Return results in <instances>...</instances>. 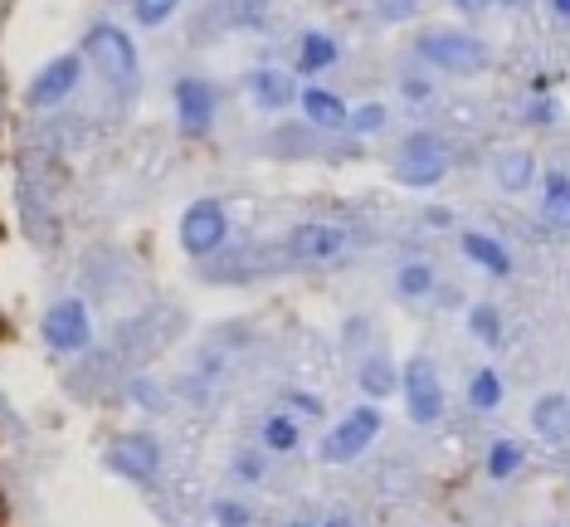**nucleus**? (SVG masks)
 <instances>
[{
	"mask_svg": "<svg viewBox=\"0 0 570 527\" xmlns=\"http://www.w3.org/2000/svg\"><path fill=\"white\" fill-rule=\"evenodd\" d=\"M381 435V416H375L371 406H356L346 420H336L327 430V440H322V459L327 465H352L371 449V440Z\"/></svg>",
	"mask_w": 570,
	"mask_h": 527,
	"instance_id": "obj_7",
	"label": "nucleus"
},
{
	"mask_svg": "<svg viewBox=\"0 0 570 527\" xmlns=\"http://www.w3.org/2000/svg\"><path fill=\"white\" fill-rule=\"evenodd\" d=\"M297 269L288 244H225L210 260H200V279L205 284H254L264 274H288Z\"/></svg>",
	"mask_w": 570,
	"mask_h": 527,
	"instance_id": "obj_2",
	"label": "nucleus"
},
{
	"mask_svg": "<svg viewBox=\"0 0 570 527\" xmlns=\"http://www.w3.org/2000/svg\"><path fill=\"white\" fill-rule=\"evenodd\" d=\"M547 221L570 225V176H561V172L547 176Z\"/></svg>",
	"mask_w": 570,
	"mask_h": 527,
	"instance_id": "obj_28",
	"label": "nucleus"
},
{
	"mask_svg": "<svg viewBox=\"0 0 570 527\" xmlns=\"http://www.w3.org/2000/svg\"><path fill=\"white\" fill-rule=\"evenodd\" d=\"M322 527H356L352 518H346V513H336V518H327V523H322Z\"/></svg>",
	"mask_w": 570,
	"mask_h": 527,
	"instance_id": "obj_43",
	"label": "nucleus"
},
{
	"mask_svg": "<svg viewBox=\"0 0 570 527\" xmlns=\"http://www.w3.org/2000/svg\"><path fill=\"white\" fill-rule=\"evenodd\" d=\"M102 465L132 484H151L161 474V445L151 435H122V440H112L102 449Z\"/></svg>",
	"mask_w": 570,
	"mask_h": 527,
	"instance_id": "obj_9",
	"label": "nucleus"
},
{
	"mask_svg": "<svg viewBox=\"0 0 570 527\" xmlns=\"http://www.w3.org/2000/svg\"><path fill=\"white\" fill-rule=\"evenodd\" d=\"M215 523L219 527H249L254 518H249V508H244V504H235V498H219V504H215Z\"/></svg>",
	"mask_w": 570,
	"mask_h": 527,
	"instance_id": "obj_34",
	"label": "nucleus"
},
{
	"mask_svg": "<svg viewBox=\"0 0 570 527\" xmlns=\"http://www.w3.org/2000/svg\"><path fill=\"white\" fill-rule=\"evenodd\" d=\"M176 118L186 133H210L215 123V88L205 79H180L176 84Z\"/></svg>",
	"mask_w": 570,
	"mask_h": 527,
	"instance_id": "obj_15",
	"label": "nucleus"
},
{
	"mask_svg": "<svg viewBox=\"0 0 570 527\" xmlns=\"http://www.w3.org/2000/svg\"><path fill=\"white\" fill-rule=\"evenodd\" d=\"M531 430L541 435L547 445H570V396L551 391L531 406Z\"/></svg>",
	"mask_w": 570,
	"mask_h": 527,
	"instance_id": "obj_16",
	"label": "nucleus"
},
{
	"mask_svg": "<svg viewBox=\"0 0 570 527\" xmlns=\"http://www.w3.org/2000/svg\"><path fill=\"white\" fill-rule=\"evenodd\" d=\"M463 254H469V260L478 264V269H488V274H512V254L508 250H502V244L498 240H492V235H478V230H463Z\"/></svg>",
	"mask_w": 570,
	"mask_h": 527,
	"instance_id": "obj_21",
	"label": "nucleus"
},
{
	"mask_svg": "<svg viewBox=\"0 0 570 527\" xmlns=\"http://www.w3.org/2000/svg\"><path fill=\"white\" fill-rule=\"evenodd\" d=\"M332 64H336V40L332 35L307 30L303 40H297V69L303 74H322V69H332Z\"/></svg>",
	"mask_w": 570,
	"mask_h": 527,
	"instance_id": "obj_23",
	"label": "nucleus"
},
{
	"mask_svg": "<svg viewBox=\"0 0 570 527\" xmlns=\"http://www.w3.org/2000/svg\"><path fill=\"white\" fill-rule=\"evenodd\" d=\"M551 6H556V10H561V16H566V20H570V0H551Z\"/></svg>",
	"mask_w": 570,
	"mask_h": 527,
	"instance_id": "obj_44",
	"label": "nucleus"
},
{
	"mask_svg": "<svg viewBox=\"0 0 570 527\" xmlns=\"http://www.w3.org/2000/svg\"><path fill=\"white\" fill-rule=\"evenodd\" d=\"M171 10H180V0H132V16L141 25H166Z\"/></svg>",
	"mask_w": 570,
	"mask_h": 527,
	"instance_id": "obj_32",
	"label": "nucleus"
},
{
	"mask_svg": "<svg viewBox=\"0 0 570 527\" xmlns=\"http://www.w3.org/2000/svg\"><path fill=\"white\" fill-rule=\"evenodd\" d=\"M346 127H352V133H381V127H385V108H381V103H366V108L346 113Z\"/></svg>",
	"mask_w": 570,
	"mask_h": 527,
	"instance_id": "obj_33",
	"label": "nucleus"
},
{
	"mask_svg": "<svg viewBox=\"0 0 570 527\" xmlns=\"http://www.w3.org/2000/svg\"><path fill=\"white\" fill-rule=\"evenodd\" d=\"M249 98L258 103V108H288V103L297 98V88H293V79L283 69H254L249 74Z\"/></svg>",
	"mask_w": 570,
	"mask_h": 527,
	"instance_id": "obj_19",
	"label": "nucleus"
},
{
	"mask_svg": "<svg viewBox=\"0 0 570 527\" xmlns=\"http://www.w3.org/2000/svg\"><path fill=\"white\" fill-rule=\"evenodd\" d=\"M215 16L235 30H258L268 20V0H215Z\"/></svg>",
	"mask_w": 570,
	"mask_h": 527,
	"instance_id": "obj_24",
	"label": "nucleus"
},
{
	"mask_svg": "<svg viewBox=\"0 0 570 527\" xmlns=\"http://www.w3.org/2000/svg\"><path fill=\"white\" fill-rule=\"evenodd\" d=\"M395 289H400V299H410V303L430 299V293H434V269L430 264H405L395 274Z\"/></svg>",
	"mask_w": 570,
	"mask_h": 527,
	"instance_id": "obj_27",
	"label": "nucleus"
},
{
	"mask_svg": "<svg viewBox=\"0 0 570 527\" xmlns=\"http://www.w3.org/2000/svg\"><path fill=\"white\" fill-rule=\"evenodd\" d=\"M83 59L94 64V69L102 74V84H112L122 98L137 94V49H132V40H127V30H118V25H98V30H88Z\"/></svg>",
	"mask_w": 570,
	"mask_h": 527,
	"instance_id": "obj_4",
	"label": "nucleus"
},
{
	"mask_svg": "<svg viewBox=\"0 0 570 527\" xmlns=\"http://www.w3.org/2000/svg\"><path fill=\"white\" fill-rule=\"evenodd\" d=\"M517 469H522V449H517L512 440H498L488 449V474L492 479H512Z\"/></svg>",
	"mask_w": 570,
	"mask_h": 527,
	"instance_id": "obj_31",
	"label": "nucleus"
},
{
	"mask_svg": "<svg viewBox=\"0 0 570 527\" xmlns=\"http://www.w3.org/2000/svg\"><path fill=\"white\" fill-rule=\"evenodd\" d=\"M288 406L297 410V416H307V420H317V416H322V401H317V396H307V391H293V396H288Z\"/></svg>",
	"mask_w": 570,
	"mask_h": 527,
	"instance_id": "obj_38",
	"label": "nucleus"
},
{
	"mask_svg": "<svg viewBox=\"0 0 570 527\" xmlns=\"http://www.w3.org/2000/svg\"><path fill=\"white\" fill-rule=\"evenodd\" d=\"M122 377V362H118V352H83L79 362H73L69 371H63V391L73 396V401H98L102 391H112Z\"/></svg>",
	"mask_w": 570,
	"mask_h": 527,
	"instance_id": "obj_12",
	"label": "nucleus"
},
{
	"mask_svg": "<svg viewBox=\"0 0 570 527\" xmlns=\"http://www.w3.org/2000/svg\"><path fill=\"white\" fill-rule=\"evenodd\" d=\"M502 6H517V10H522V6H531V0H502Z\"/></svg>",
	"mask_w": 570,
	"mask_h": 527,
	"instance_id": "obj_45",
	"label": "nucleus"
},
{
	"mask_svg": "<svg viewBox=\"0 0 570 527\" xmlns=\"http://www.w3.org/2000/svg\"><path fill=\"white\" fill-rule=\"evenodd\" d=\"M400 88H405V98H410V103H424V98L434 94V84H430V79H420V74H405V79H400Z\"/></svg>",
	"mask_w": 570,
	"mask_h": 527,
	"instance_id": "obj_37",
	"label": "nucleus"
},
{
	"mask_svg": "<svg viewBox=\"0 0 570 527\" xmlns=\"http://www.w3.org/2000/svg\"><path fill=\"white\" fill-rule=\"evenodd\" d=\"M322 143H317V133H313V123H283L268 133V157H278V162H303V157H313Z\"/></svg>",
	"mask_w": 570,
	"mask_h": 527,
	"instance_id": "obj_18",
	"label": "nucleus"
},
{
	"mask_svg": "<svg viewBox=\"0 0 570 527\" xmlns=\"http://www.w3.org/2000/svg\"><path fill=\"white\" fill-rule=\"evenodd\" d=\"M531 123H556V103H547V98L531 103Z\"/></svg>",
	"mask_w": 570,
	"mask_h": 527,
	"instance_id": "obj_40",
	"label": "nucleus"
},
{
	"mask_svg": "<svg viewBox=\"0 0 570 527\" xmlns=\"http://www.w3.org/2000/svg\"><path fill=\"white\" fill-rule=\"evenodd\" d=\"M469 328H473V338L478 342H488V347H502V313L492 303H478L473 313H469Z\"/></svg>",
	"mask_w": 570,
	"mask_h": 527,
	"instance_id": "obj_29",
	"label": "nucleus"
},
{
	"mask_svg": "<svg viewBox=\"0 0 570 527\" xmlns=\"http://www.w3.org/2000/svg\"><path fill=\"white\" fill-rule=\"evenodd\" d=\"M258 440L268 455H293L297 449V420L293 416H264L258 420Z\"/></svg>",
	"mask_w": 570,
	"mask_h": 527,
	"instance_id": "obj_25",
	"label": "nucleus"
},
{
	"mask_svg": "<svg viewBox=\"0 0 570 527\" xmlns=\"http://www.w3.org/2000/svg\"><path fill=\"white\" fill-rule=\"evenodd\" d=\"M79 79H83V59L63 55V59L45 64V69L35 74V84L24 88V103H30V108H59V103L79 88Z\"/></svg>",
	"mask_w": 570,
	"mask_h": 527,
	"instance_id": "obj_14",
	"label": "nucleus"
},
{
	"mask_svg": "<svg viewBox=\"0 0 570 527\" xmlns=\"http://www.w3.org/2000/svg\"><path fill=\"white\" fill-rule=\"evenodd\" d=\"M356 381H361V391L371 396V401H385V396L400 386V377H395V367H391V357L385 352H366L356 362Z\"/></svg>",
	"mask_w": 570,
	"mask_h": 527,
	"instance_id": "obj_20",
	"label": "nucleus"
},
{
	"mask_svg": "<svg viewBox=\"0 0 570 527\" xmlns=\"http://www.w3.org/2000/svg\"><path fill=\"white\" fill-rule=\"evenodd\" d=\"M453 6L463 10V16H483L488 6H498V0H453Z\"/></svg>",
	"mask_w": 570,
	"mask_h": 527,
	"instance_id": "obj_41",
	"label": "nucleus"
},
{
	"mask_svg": "<svg viewBox=\"0 0 570 527\" xmlns=\"http://www.w3.org/2000/svg\"><path fill=\"white\" fill-rule=\"evenodd\" d=\"M0 426H6V430H20L16 416H10V406H6V396H0Z\"/></svg>",
	"mask_w": 570,
	"mask_h": 527,
	"instance_id": "obj_42",
	"label": "nucleus"
},
{
	"mask_svg": "<svg viewBox=\"0 0 570 527\" xmlns=\"http://www.w3.org/2000/svg\"><path fill=\"white\" fill-rule=\"evenodd\" d=\"M235 469H239V474H244V479H249V484L268 479V469H264V459H258V455H239V459H235Z\"/></svg>",
	"mask_w": 570,
	"mask_h": 527,
	"instance_id": "obj_39",
	"label": "nucleus"
},
{
	"mask_svg": "<svg viewBox=\"0 0 570 527\" xmlns=\"http://www.w3.org/2000/svg\"><path fill=\"white\" fill-rule=\"evenodd\" d=\"M88 338H94V328H88V308L79 299H59L45 313V342L55 352H88Z\"/></svg>",
	"mask_w": 570,
	"mask_h": 527,
	"instance_id": "obj_13",
	"label": "nucleus"
},
{
	"mask_svg": "<svg viewBox=\"0 0 570 527\" xmlns=\"http://www.w3.org/2000/svg\"><path fill=\"white\" fill-rule=\"evenodd\" d=\"M375 6H381L385 20H410L414 10H420V0H375Z\"/></svg>",
	"mask_w": 570,
	"mask_h": 527,
	"instance_id": "obj_36",
	"label": "nucleus"
},
{
	"mask_svg": "<svg viewBox=\"0 0 570 527\" xmlns=\"http://www.w3.org/2000/svg\"><path fill=\"white\" fill-rule=\"evenodd\" d=\"M414 49H420L424 64H434L439 74H453V79H473V74H483L492 64L488 45L469 30H453V25H430Z\"/></svg>",
	"mask_w": 570,
	"mask_h": 527,
	"instance_id": "obj_3",
	"label": "nucleus"
},
{
	"mask_svg": "<svg viewBox=\"0 0 570 527\" xmlns=\"http://www.w3.org/2000/svg\"><path fill=\"white\" fill-rule=\"evenodd\" d=\"M492 176H498L502 191H527L531 182H537V162H531L527 147H498L492 152Z\"/></svg>",
	"mask_w": 570,
	"mask_h": 527,
	"instance_id": "obj_17",
	"label": "nucleus"
},
{
	"mask_svg": "<svg viewBox=\"0 0 570 527\" xmlns=\"http://www.w3.org/2000/svg\"><path fill=\"white\" fill-rule=\"evenodd\" d=\"M297 98H303V113L313 127H342L346 123V103L336 94H327V88H303Z\"/></svg>",
	"mask_w": 570,
	"mask_h": 527,
	"instance_id": "obj_22",
	"label": "nucleus"
},
{
	"mask_svg": "<svg viewBox=\"0 0 570 527\" xmlns=\"http://www.w3.org/2000/svg\"><path fill=\"white\" fill-rule=\"evenodd\" d=\"M283 244L293 250L297 264H332V260H342L346 254L352 235H346L342 225H332V221H303V225L288 230V240Z\"/></svg>",
	"mask_w": 570,
	"mask_h": 527,
	"instance_id": "obj_10",
	"label": "nucleus"
},
{
	"mask_svg": "<svg viewBox=\"0 0 570 527\" xmlns=\"http://www.w3.org/2000/svg\"><path fill=\"white\" fill-rule=\"evenodd\" d=\"M293 527H307V523H293Z\"/></svg>",
	"mask_w": 570,
	"mask_h": 527,
	"instance_id": "obj_46",
	"label": "nucleus"
},
{
	"mask_svg": "<svg viewBox=\"0 0 570 527\" xmlns=\"http://www.w3.org/2000/svg\"><path fill=\"white\" fill-rule=\"evenodd\" d=\"M225 240H229V215L219 201H196L180 215V244H186V254H196V260H210L215 250H225Z\"/></svg>",
	"mask_w": 570,
	"mask_h": 527,
	"instance_id": "obj_8",
	"label": "nucleus"
},
{
	"mask_svg": "<svg viewBox=\"0 0 570 527\" xmlns=\"http://www.w3.org/2000/svg\"><path fill=\"white\" fill-rule=\"evenodd\" d=\"M79 279H83V293L94 303H118L122 293L137 284V269H132V260H127L122 250H112V244H98V250L83 254Z\"/></svg>",
	"mask_w": 570,
	"mask_h": 527,
	"instance_id": "obj_5",
	"label": "nucleus"
},
{
	"mask_svg": "<svg viewBox=\"0 0 570 527\" xmlns=\"http://www.w3.org/2000/svg\"><path fill=\"white\" fill-rule=\"evenodd\" d=\"M127 396H132L137 410H151V416H166V410H171V391H166L157 377H132L127 381Z\"/></svg>",
	"mask_w": 570,
	"mask_h": 527,
	"instance_id": "obj_26",
	"label": "nucleus"
},
{
	"mask_svg": "<svg viewBox=\"0 0 570 527\" xmlns=\"http://www.w3.org/2000/svg\"><path fill=\"white\" fill-rule=\"evenodd\" d=\"M400 386H405V406H410L414 426H434V420L444 416V386H439V371L430 357H414L405 367V377H400Z\"/></svg>",
	"mask_w": 570,
	"mask_h": 527,
	"instance_id": "obj_11",
	"label": "nucleus"
},
{
	"mask_svg": "<svg viewBox=\"0 0 570 527\" xmlns=\"http://www.w3.org/2000/svg\"><path fill=\"white\" fill-rule=\"evenodd\" d=\"M180 332H186V313H180V303H151L141 308L137 318H127L112 332V352H118L122 367H147L151 357H161L166 347H171Z\"/></svg>",
	"mask_w": 570,
	"mask_h": 527,
	"instance_id": "obj_1",
	"label": "nucleus"
},
{
	"mask_svg": "<svg viewBox=\"0 0 570 527\" xmlns=\"http://www.w3.org/2000/svg\"><path fill=\"white\" fill-rule=\"evenodd\" d=\"M449 172V147L439 133H410L400 143V162H395V182L400 186H434Z\"/></svg>",
	"mask_w": 570,
	"mask_h": 527,
	"instance_id": "obj_6",
	"label": "nucleus"
},
{
	"mask_svg": "<svg viewBox=\"0 0 570 527\" xmlns=\"http://www.w3.org/2000/svg\"><path fill=\"white\" fill-rule=\"evenodd\" d=\"M469 401L478 406V410H498L502 406V381H498V371H478V377L469 381Z\"/></svg>",
	"mask_w": 570,
	"mask_h": 527,
	"instance_id": "obj_30",
	"label": "nucleus"
},
{
	"mask_svg": "<svg viewBox=\"0 0 570 527\" xmlns=\"http://www.w3.org/2000/svg\"><path fill=\"white\" fill-rule=\"evenodd\" d=\"M366 342H371V323H366V318H352L346 332H342V347H346V352H356V357H366Z\"/></svg>",
	"mask_w": 570,
	"mask_h": 527,
	"instance_id": "obj_35",
	"label": "nucleus"
}]
</instances>
